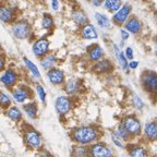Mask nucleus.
Here are the masks:
<instances>
[{"label": "nucleus", "instance_id": "nucleus-6", "mask_svg": "<svg viewBox=\"0 0 157 157\" xmlns=\"http://www.w3.org/2000/svg\"><path fill=\"white\" fill-rule=\"evenodd\" d=\"M50 50V43L46 37H40L36 39L32 45V52L36 58H43L49 54Z\"/></svg>", "mask_w": 157, "mask_h": 157}, {"label": "nucleus", "instance_id": "nucleus-9", "mask_svg": "<svg viewBox=\"0 0 157 157\" xmlns=\"http://www.w3.org/2000/svg\"><path fill=\"white\" fill-rule=\"evenodd\" d=\"M24 141L31 148H39L42 145V136L34 129H29L24 133Z\"/></svg>", "mask_w": 157, "mask_h": 157}, {"label": "nucleus", "instance_id": "nucleus-28", "mask_svg": "<svg viewBox=\"0 0 157 157\" xmlns=\"http://www.w3.org/2000/svg\"><path fill=\"white\" fill-rule=\"evenodd\" d=\"M23 110L31 119H35L37 117V105L35 103H29L23 106Z\"/></svg>", "mask_w": 157, "mask_h": 157}, {"label": "nucleus", "instance_id": "nucleus-38", "mask_svg": "<svg viewBox=\"0 0 157 157\" xmlns=\"http://www.w3.org/2000/svg\"><path fill=\"white\" fill-rule=\"evenodd\" d=\"M50 6L54 11H58L60 8V2H59V0H50Z\"/></svg>", "mask_w": 157, "mask_h": 157}, {"label": "nucleus", "instance_id": "nucleus-32", "mask_svg": "<svg viewBox=\"0 0 157 157\" xmlns=\"http://www.w3.org/2000/svg\"><path fill=\"white\" fill-rule=\"evenodd\" d=\"M115 132H116V134L120 137L122 141H128L131 136V135L129 134V132L127 131V129L123 127L122 123H119V124L117 125V129H116Z\"/></svg>", "mask_w": 157, "mask_h": 157}, {"label": "nucleus", "instance_id": "nucleus-11", "mask_svg": "<svg viewBox=\"0 0 157 157\" xmlns=\"http://www.w3.org/2000/svg\"><path fill=\"white\" fill-rule=\"evenodd\" d=\"M113 54H115V58H116V60H117L119 67L122 69L123 71H125L128 73V71L130 70V69H129V60H128V58L125 57L124 52H123V50L121 49V47L118 44H113Z\"/></svg>", "mask_w": 157, "mask_h": 157}, {"label": "nucleus", "instance_id": "nucleus-20", "mask_svg": "<svg viewBox=\"0 0 157 157\" xmlns=\"http://www.w3.org/2000/svg\"><path fill=\"white\" fill-rule=\"evenodd\" d=\"M71 19H72V21L80 27L84 26L85 24L90 23L88 17L85 14V12H84L83 10H81V9L73 10V12L71 13Z\"/></svg>", "mask_w": 157, "mask_h": 157}, {"label": "nucleus", "instance_id": "nucleus-30", "mask_svg": "<svg viewBox=\"0 0 157 157\" xmlns=\"http://www.w3.org/2000/svg\"><path fill=\"white\" fill-rule=\"evenodd\" d=\"M129 153H130L131 157H146L147 156V153H146V151H145L144 147L137 146V145L131 147Z\"/></svg>", "mask_w": 157, "mask_h": 157}, {"label": "nucleus", "instance_id": "nucleus-16", "mask_svg": "<svg viewBox=\"0 0 157 157\" xmlns=\"http://www.w3.org/2000/svg\"><path fill=\"white\" fill-rule=\"evenodd\" d=\"M47 78L54 85H60L64 82V73L58 68H52L47 71Z\"/></svg>", "mask_w": 157, "mask_h": 157}, {"label": "nucleus", "instance_id": "nucleus-34", "mask_svg": "<svg viewBox=\"0 0 157 157\" xmlns=\"http://www.w3.org/2000/svg\"><path fill=\"white\" fill-rule=\"evenodd\" d=\"M35 90H36V93L39 98V101H42V103H46V91L44 90V87L40 84H37L35 86Z\"/></svg>", "mask_w": 157, "mask_h": 157}, {"label": "nucleus", "instance_id": "nucleus-45", "mask_svg": "<svg viewBox=\"0 0 157 157\" xmlns=\"http://www.w3.org/2000/svg\"><path fill=\"white\" fill-rule=\"evenodd\" d=\"M0 50H1V47H0Z\"/></svg>", "mask_w": 157, "mask_h": 157}, {"label": "nucleus", "instance_id": "nucleus-19", "mask_svg": "<svg viewBox=\"0 0 157 157\" xmlns=\"http://www.w3.org/2000/svg\"><path fill=\"white\" fill-rule=\"evenodd\" d=\"M144 136L150 141H157V121H150L143 128Z\"/></svg>", "mask_w": 157, "mask_h": 157}, {"label": "nucleus", "instance_id": "nucleus-17", "mask_svg": "<svg viewBox=\"0 0 157 157\" xmlns=\"http://www.w3.org/2000/svg\"><path fill=\"white\" fill-rule=\"evenodd\" d=\"M0 82L6 86V87H12L17 82V74L13 70H6L1 75H0Z\"/></svg>", "mask_w": 157, "mask_h": 157}, {"label": "nucleus", "instance_id": "nucleus-21", "mask_svg": "<svg viewBox=\"0 0 157 157\" xmlns=\"http://www.w3.org/2000/svg\"><path fill=\"white\" fill-rule=\"evenodd\" d=\"M94 20L96 24L101 27V29H108L111 26V20L107 14L103 12H95L94 13Z\"/></svg>", "mask_w": 157, "mask_h": 157}, {"label": "nucleus", "instance_id": "nucleus-1", "mask_svg": "<svg viewBox=\"0 0 157 157\" xmlns=\"http://www.w3.org/2000/svg\"><path fill=\"white\" fill-rule=\"evenodd\" d=\"M99 132L95 127L92 125H82L75 128L72 131V139L81 145H87L93 143L98 139Z\"/></svg>", "mask_w": 157, "mask_h": 157}, {"label": "nucleus", "instance_id": "nucleus-10", "mask_svg": "<svg viewBox=\"0 0 157 157\" xmlns=\"http://www.w3.org/2000/svg\"><path fill=\"white\" fill-rule=\"evenodd\" d=\"M113 70V63L111 62L110 59L105 58L98 60V61L94 62L93 64V71L97 74H104V73H109Z\"/></svg>", "mask_w": 157, "mask_h": 157}, {"label": "nucleus", "instance_id": "nucleus-41", "mask_svg": "<svg viewBox=\"0 0 157 157\" xmlns=\"http://www.w3.org/2000/svg\"><path fill=\"white\" fill-rule=\"evenodd\" d=\"M5 64H6L5 58H3V56H1V55H0V72L5 70Z\"/></svg>", "mask_w": 157, "mask_h": 157}, {"label": "nucleus", "instance_id": "nucleus-13", "mask_svg": "<svg viewBox=\"0 0 157 157\" xmlns=\"http://www.w3.org/2000/svg\"><path fill=\"white\" fill-rule=\"evenodd\" d=\"M80 35H81L82 38L86 39V40H96L99 37L97 29L92 23H87L84 26H82L81 29H80Z\"/></svg>", "mask_w": 157, "mask_h": 157}, {"label": "nucleus", "instance_id": "nucleus-4", "mask_svg": "<svg viewBox=\"0 0 157 157\" xmlns=\"http://www.w3.org/2000/svg\"><path fill=\"white\" fill-rule=\"evenodd\" d=\"M141 84L148 93H157V72L147 70L141 75Z\"/></svg>", "mask_w": 157, "mask_h": 157}, {"label": "nucleus", "instance_id": "nucleus-7", "mask_svg": "<svg viewBox=\"0 0 157 157\" xmlns=\"http://www.w3.org/2000/svg\"><path fill=\"white\" fill-rule=\"evenodd\" d=\"M90 157H113V151L104 143H95L88 150Z\"/></svg>", "mask_w": 157, "mask_h": 157}, {"label": "nucleus", "instance_id": "nucleus-14", "mask_svg": "<svg viewBox=\"0 0 157 157\" xmlns=\"http://www.w3.org/2000/svg\"><path fill=\"white\" fill-rule=\"evenodd\" d=\"M87 56L90 61L96 62L105 57V50L99 44H92L87 47Z\"/></svg>", "mask_w": 157, "mask_h": 157}, {"label": "nucleus", "instance_id": "nucleus-3", "mask_svg": "<svg viewBox=\"0 0 157 157\" xmlns=\"http://www.w3.org/2000/svg\"><path fill=\"white\" fill-rule=\"evenodd\" d=\"M12 34L17 39H27L32 34V26L26 20H19L12 24Z\"/></svg>", "mask_w": 157, "mask_h": 157}, {"label": "nucleus", "instance_id": "nucleus-44", "mask_svg": "<svg viewBox=\"0 0 157 157\" xmlns=\"http://www.w3.org/2000/svg\"><path fill=\"white\" fill-rule=\"evenodd\" d=\"M136 1H141V2H146V1H148V0H136Z\"/></svg>", "mask_w": 157, "mask_h": 157}, {"label": "nucleus", "instance_id": "nucleus-5", "mask_svg": "<svg viewBox=\"0 0 157 157\" xmlns=\"http://www.w3.org/2000/svg\"><path fill=\"white\" fill-rule=\"evenodd\" d=\"M121 123L127 129V131L131 136H137L142 132V124L135 116H127L123 118Z\"/></svg>", "mask_w": 157, "mask_h": 157}, {"label": "nucleus", "instance_id": "nucleus-25", "mask_svg": "<svg viewBox=\"0 0 157 157\" xmlns=\"http://www.w3.org/2000/svg\"><path fill=\"white\" fill-rule=\"evenodd\" d=\"M40 25H42L43 29L45 31H50L54 29L55 26V21L52 14L49 13H44L42 17V21H40Z\"/></svg>", "mask_w": 157, "mask_h": 157}, {"label": "nucleus", "instance_id": "nucleus-36", "mask_svg": "<svg viewBox=\"0 0 157 157\" xmlns=\"http://www.w3.org/2000/svg\"><path fill=\"white\" fill-rule=\"evenodd\" d=\"M119 34H120V39L121 40H123V42L129 40L130 37H131V34L128 32L124 27H120V29H119Z\"/></svg>", "mask_w": 157, "mask_h": 157}, {"label": "nucleus", "instance_id": "nucleus-33", "mask_svg": "<svg viewBox=\"0 0 157 157\" xmlns=\"http://www.w3.org/2000/svg\"><path fill=\"white\" fill-rule=\"evenodd\" d=\"M10 105H11V97L8 94L0 91V107L9 108Z\"/></svg>", "mask_w": 157, "mask_h": 157}, {"label": "nucleus", "instance_id": "nucleus-24", "mask_svg": "<svg viewBox=\"0 0 157 157\" xmlns=\"http://www.w3.org/2000/svg\"><path fill=\"white\" fill-rule=\"evenodd\" d=\"M123 6L122 0H104L103 7L109 13H115Z\"/></svg>", "mask_w": 157, "mask_h": 157}, {"label": "nucleus", "instance_id": "nucleus-23", "mask_svg": "<svg viewBox=\"0 0 157 157\" xmlns=\"http://www.w3.org/2000/svg\"><path fill=\"white\" fill-rule=\"evenodd\" d=\"M57 64V58L55 55L52 54H47L46 56H44L43 58H40V66L45 70H50V69L55 68V66Z\"/></svg>", "mask_w": 157, "mask_h": 157}, {"label": "nucleus", "instance_id": "nucleus-2", "mask_svg": "<svg viewBox=\"0 0 157 157\" xmlns=\"http://www.w3.org/2000/svg\"><path fill=\"white\" fill-rule=\"evenodd\" d=\"M132 14V6L130 3H123V6L120 9L116 11L115 13H113L111 17V22L118 27H121L124 25V23L127 22L129 17Z\"/></svg>", "mask_w": 157, "mask_h": 157}, {"label": "nucleus", "instance_id": "nucleus-43", "mask_svg": "<svg viewBox=\"0 0 157 157\" xmlns=\"http://www.w3.org/2000/svg\"><path fill=\"white\" fill-rule=\"evenodd\" d=\"M154 17H155V23H156V26H157V9L155 10V13H154Z\"/></svg>", "mask_w": 157, "mask_h": 157}, {"label": "nucleus", "instance_id": "nucleus-8", "mask_svg": "<svg viewBox=\"0 0 157 157\" xmlns=\"http://www.w3.org/2000/svg\"><path fill=\"white\" fill-rule=\"evenodd\" d=\"M55 108H56V111L60 116H64L68 113H70L72 108V103L70 97L64 95H60L56 98L55 101Z\"/></svg>", "mask_w": 157, "mask_h": 157}, {"label": "nucleus", "instance_id": "nucleus-12", "mask_svg": "<svg viewBox=\"0 0 157 157\" xmlns=\"http://www.w3.org/2000/svg\"><path fill=\"white\" fill-rule=\"evenodd\" d=\"M123 27H124L131 35H140L143 29L142 22L140 21V19L134 17V15L129 17V20L124 23Z\"/></svg>", "mask_w": 157, "mask_h": 157}, {"label": "nucleus", "instance_id": "nucleus-29", "mask_svg": "<svg viewBox=\"0 0 157 157\" xmlns=\"http://www.w3.org/2000/svg\"><path fill=\"white\" fill-rule=\"evenodd\" d=\"M88 156V148L85 145H78L74 146L72 151V157H87Z\"/></svg>", "mask_w": 157, "mask_h": 157}, {"label": "nucleus", "instance_id": "nucleus-40", "mask_svg": "<svg viewBox=\"0 0 157 157\" xmlns=\"http://www.w3.org/2000/svg\"><path fill=\"white\" fill-rule=\"evenodd\" d=\"M139 64H140V62L137 61V60H130V61H129V69L135 70V69H137Z\"/></svg>", "mask_w": 157, "mask_h": 157}, {"label": "nucleus", "instance_id": "nucleus-42", "mask_svg": "<svg viewBox=\"0 0 157 157\" xmlns=\"http://www.w3.org/2000/svg\"><path fill=\"white\" fill-rule=\"evenodd\" d=\"M153 52L157 56V38H155L154 42H153Z\"/></svg>", "mask_w": 157, "mask_h": 157}, {"label": "nucleus", "instance_id": "nucleus-39", "mask_svg": "<svg viewBox=\"0 0 157 157\" xmlns=\"http://www.w3.org/2000/svg\"><path fill=\"white\" fill-rule=\"evenodd\" d=\"M90 2L93 7L95 8H99L104 5V0H90Z\"/></svg>", "mask_w": 157, "mask_h": 157}, {"label": "nucleus", "instance_id": "nucleus-31", "mask_svg": "<svg viewBox=\"0 0 157 157\" xmlns=\"http://www.w3.org/2000/svg\"><path fill=\"white\" fill-rule=\"evenodd\" d=\"M131 105H132V107L134 108V109H136V110L140 111L144 108L145 104L140 96L136 95V94H133L132 97H131Z\"/></svg>", "mask_w": 157, "mask_h": 157}, {"label": "nucleus", "instance_id": "nucleus-22", "mask_svg": "<svg viewBox=\"0 0 157 157\" xmlns=\"http://www.w3.org/2000/svg\"><path fill=\"white\" fill-rule=\"evenodd\" d=\"M80 88H81V82L76 78H70L64 84V92L68 95H74L80 91Z\"/></svg>", "mask_w": 157, "mask_h": 157}, {"label": "nucleus", "instance_id": "nucleus-18", "mask_svg": "<svg viewBox=\"0 0 157 157\" xmlns=\"http://www.w3.org/2000/svg\"><path fill=\"white\" fill-rule=\"evenodd\" d=\"M15 19V11L7 5H0V21L3 23H11Z\"/></svg>", "mask_w": 157, "mask_h": 157}, {"label": "nucleus", "instance_id": "nucleus-35", "mask_svg": "<svg viewBox=\"0 0 157 157\" xmlns=\"http://www.w3.org/2000/svg\"><path fill=\"white\" fill-rule=\"evenodd\" d=\"M110 136H111V140H113V144H115L116 146H118V147H120V148H122V147H123L122 140H121L120 137H119L117 134H116V132H115V131H113V132H111Z\"/></svg>", "mask_w": 157, "mask_h": 157}, {"label": "nucleus", "instance_id": "nucleus-26", "mask_svg": "<svg viewBox=\"0 0 157 157\" xmlns=\"http://www.w3.org/2000/svg\"><path fill=\"white\" fill-rule=\"evenodd\" d=\"M23 62H24L25 67L27 68V70H29V72H31V74H32L33 76H34L35 78H40V72H39V69L37 68V66L34 63L33 61H31L29 58H26V57H24L23 58Z\"/></svg>", "mask_w": 157, "mask_h": 157}, {"label": "nucleus", "instance_id": "nucleus-37", "mask_svg": "<svg viewBox=\"0 0 157 157\" xmlns=\"http://www.w3.org/2000/svg\"><path fill=\"white\" fill-rule=\"evenodd\" d=\"M123 52H124L125 57L128 58V60L130 61V60H133V58H134V50H133V48L131 46H127L124 48V50H123Z\"/></svg>", "mask_w": 157, "mask_h": 157}, {"label": "nucleus", "instance_id": "nucleus-27", "mask_svg": "<svg viewBox=\"0 0 157 157\" xmlns=\"http://www.w3.org/2000/svg\"><path fill=\"white\" fill-rule=\"evenodd\" d=\"M7 116H8V118H10L11 120L15 121V122H17V121H20L22 119V113H21V110H20L17 107H15V106L8 108Z\"/></svg>", "mask_w": 157, "mask_h": 157}, {"label": "nucleus", "instance_id": "nucleus-15", "mask_svg": "<svg viewBox=\"0 0 157 157\" xmlns=\"http://www.w3.org/2000/svg\"><path fill=\"white\" fill-rule=\"evenodd\" d=\"M31 90L26 86H19V87L14 88L12 92V97L14 98V101L17 103L22 104L25 101H27L29 98H31Z\"/></svg>", "mask_w": 157, "mask_h": 157}]
</instances>
